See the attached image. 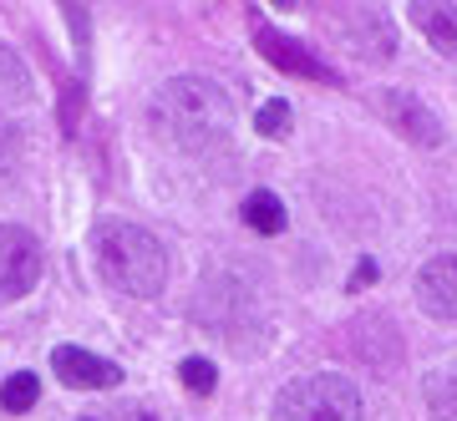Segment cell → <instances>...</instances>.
Masks as SVG:
<instances>
[{
	"instance_id": "cell-1",
	"label": "cell",
	"mask_w": 457,
	"mask_h": 421,
	"mask_svg": "<svg viewBox=\"0 0 457 421\" xmlns=\"http://www.w3.org/2000/svg\"><path fill=\"white\" fill-rule=\"evenodd\" d=\"M147 122H153V132L168 147H179L188 158H204V153L228 143V132H234V102L209 77H173L153 92Z\"/></svg>"
},
{
	"instance_id": "cell-2",
	"label": "cell",
	"mask_w": 457,
	"mask_h": 421,
	"mask_svg": "<svg viewBox=\"0 0 457 421\" xmlns=\"http://www.w3.org/2000/svg\"><path fill=\"white\" fill-rule=\"evenodd\" d=\"M97 269L117 294L158 300L168 285L163 239L143 224H102L97 228Z\"/></svg>"
},
{
	"instance_id": "cell-3",
	"label": "cell",
	"mask_w": 457,
	"mask_h": 421,
	"mask_svg": "<svg viewBox=\"0 0 457 421\" xmlns=\"http://www.w3.org/2000/svg\"><path fill=\"white\" fill-rule=\"evenodd\" d=\"M275 421H366V401L351 376H295L275 396Z\"/></svg>"
},
{
	"instance_id": "cell-4",
	"label": "cell",
	"mask_w": 457,
	"mask_h": 421,
	"mask_svg": "<svg viewBox=\"0 0 457 421\" xmlns=\"http://www.w3.org/2000/svg\"><path fill=\"white\" fill-rule=\"evenodd\" d=\"M371 102H376V112L392 122V132H402L407 143H417V147H437L442 143L437 112H432L417 92H407V87H381Z\"/></svg>"
},
{
	"instance_id": "cell-5",
	"label": "cell",
	"mask_w": 457,
	"mask_h": 421,
	"mask_svg": "<svg viewBox=\"0 0 457 421\" xmlns=\"http://www.w3.org/2000/svg\"><path fill=\"white\" fill-rule=\"evenodd\" d=\"M41 279V244L16 224H0V300H21Z\"/></svg>"
},
{
	"instance_id": "cell-6",
	"label": "cell",
	"mask_w": 457,
	"mask_h": 421,
	"mask_svg": "<svg viewBox=\"0 0 457 421\" xmlns=\"http://www.w3.org/2000/svg\"><path fill=\"white\" fill-rule=\"evenodd\" d=\"M254 41H260V51H264V62H275V66H285V71H295V77H311V81H326V87H336L341 81V71L336 66H326L315 51H305L295 36H285V31H275V26H254Z\"/></svg>"
},
{
	"instance_id": "cell-7",
	"label": "cell",
	"mask_w": 457,
	"mask_h": 421,
	"mask_svg": "<svg viewBox=\"0 0 457 421\" xmlns=\"http://www.w3.org/2000/svg\"><path fill=\"white\" fill-rule=\"evenodd\" d=\"M51 371L62 376L71 391H107L122 381V366L117 360H102L92 351H82V345H56L51 351Z\"/></svg>"
},
{
	"instance_id": "cell-8",
	"label": "cell",
	"mask_w": 457,
	"mask_h": 421,
	"mask_svg": "<svg viewBox=\"0 0 457 421\" xmlns=\"http://www.w3.org/2000/svg\"><path fill=\"white\" fill-rule=\"evenodd\" d=\"M336 31H341L351 46H361L366 62H381V56H392V51H396L392 21L381 16L376 5H351V16H336Z\"/></svg>"
},
{
	"instance_id": "cell-9",
	"label": "cell",
	"mask_w": 457,
	"mask_h": 421,
	"mask_svg": "<svg viewBox=\"0 0 457 421\" xmlns=\"http://www.w3.org/2000/svg\"><path fill=\"white\" fill-rule=\"evenodd\" d=\"M417 305L437 320H457V254H437L417 269Z\"/></svg>"
},
{
	"instance_id": "cell-10",
	"label": "cell",
	"mask_w": 457,
	"mask_h": 421,
	"mask_svg": "<svg viewBox=\"0 0 457 421\" xmlns=\"http://www.w3.org/2000/svg\"><path fill=\"white\" fill-rule=\"evenodd\" d=\"M407 11H411V26H417V31L442 51V56H453V62H457V5H453V0H442V5L417 0V5H407Z\"/></svg>"
},
{
	"instance_id": "cell-11",
	"label": "cell",
	"mask_w": 457,
	"mask_h": 421,
	"mask_svg": "<svg viewBox=\"0 0 457 421\" xmlns=\"http://www.w3.org/2000/svg\"><path fill=\"white\" fill-rule=\"evenodd\" d=\"M239 213H245V224L254 228V234H285V203H279L270 188H254Z\"/></svg>"
},
{
	"instance_id": "cell-12",
	"label": "cell",
	"mask_w": 457,
	"mask_h": 421,
	"mask_svg": "<svg viewBox=\"0 0 457 421\" xmlns=\"http://www.w3.org/2000/svg\"><path fill=\"white\" fill-rule=\"evenodd\" d=\"M36 401H41V381H36L31 371L5 376V386H0V406H5L11 417H21V411H31Z\"/></svg>"
},
{
	"instance_id": "cell-13",
	"label": "cell",
	"mask_w": 457,
	"mask_h": 421,
	"mask_svg": "<svg viewBox=\"0 0 457 421\" xmlns=\"http://www.w3.org/2000/svg\"><path fill=\"white\" fill-rule=\"evenodd\" d=\"M427 406H432V421H457V366L427 381Z\"/></svg>"
},
{
	"instance_id": "cell-14",
	"label": "cell",
	"mask_w": 457,
	"mask_h": 421,
	"mask_svg": "<svg viewBox=\"0 0 457 421\" xmlns=\"http://www.w3.org/2000/svg\"><path fill=\"white\" fill-rule=\"evenodd\" d=\"M254 128H260V137H290V102H279V97H270L260 107V112H254Z\"/></svg>"
},
{
	"instance_id": "cell-15",
	"label": "cell",
	"mask_w": 457,
	"mask_h": 421,
	"mask_svg": "<svg viewBox=\"0 0 457 421\" xmlns=\"http://www.w3.org/2000/svg\"><path fill=\"white\" fill-rule=\"evenodd\" d=\"M179 381L188 391H194V396H209L213 391V381H219V371H213V360H204V356H188L179 366Z\"/></svg>"
},
{
	"instance_id": "cell-16",
	"label": "cell",
	"mask_w": 457,
	"mask_h": 421,
	"mask_svg": "<svg viewBox=\"0 0 457 421\" xmlns=\"http://www.w3.org/2000/svg\"><path fill=\"white\" fill-rule=\"evenodd\" d=\"M21 168V132L16 122L0 112V173H16Z\"/></svg>"
},
{
	"instance_id": "cell-17",
	"label": "cell",
	"mask_w": 457,
	"mask_h": 421,
	"mask_svg": "<svg viewBox=\"0 0 457 421\" xmlns=\"http://www.w3.org/2000/svg\"><path fill=\"white\" fill-rule=\"evenodd\" d=\"M112 421H153V411H137V406H122Z\"/></svg>"
},
{
	"instance_id": "cell-18",
	"label": "cell",
	"mask_w": 457,
	"mask_h": 421,
	"mask_svg": "<svg viewBox=\"0 0 457 421\" xmlns=\"http://www.w3.org/2000/svg\"><path fill=\"white\" fill-rule=\"evenodd\" d=\"M371 279H376V264H361V269H356V279H351V285H356V290H361V285H371Z\"/></svg>"
},
{
	"instance_id": "cell-19",
	"label": "cell",
	"mask_w": 457,
	"mask_h": 421,
	"mask_svg": "<svg viewBox=\"0 0 457 421\" xmlns=\"http://www.w3.org/2000/svg\"><path fill=\"white\" fill-rule=\"evenodd\" d=\"M82 421H102V417H82Z\"/></svg>"
}]
</instances>
